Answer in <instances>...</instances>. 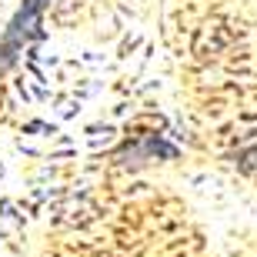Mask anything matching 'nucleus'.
<instances>
[{
	"label": "nucleus",
	"mask_w": 257,
	"mask_h": 257,
	"mask_svg": "<svg viewBox=\"0 0 257 257\" xmlns=\"http://www.w3.org/2000/svg\"><path fill=\"white\" fill-rule=\"evenodd\" d=\"M40 14H44V7H37V4H27V0L20 4V10L14 14V20L7 24L4 37H0V70H10L14 60L24 54L27 44H34V40L44 37V30H40Z\"/></svg>",
	"instance_id": "nucleus-1"
},
{
	"label": "nucleus",
	"mask_w": 257,
	"mask_h": 257,
	"mask_svg": "<svg viewBox=\"0 0 257 257\" xmlns=\"http://www.w3.org/2000/svg\"><path fill=\"white\" fill-rule=\"evenodd\" d=\"M174 157H177V147L167 144L161 134H147V137L127 144L124 151L117 154V161L124 167H141V164H151V161H174Z\"/></svg>",
	"instance_id": "nucleus-2"
},
{
	"label": "nucleus",
	"mask_w": 257,
	"mask_h": 257,
	"mask_svg": "<svg viewBox=\"0 0 257 257\" xmlns=\"http://www.w3.org/2000/svg\"><path fill=\"white\" fill-rule=\"evenodd\" d=\"M230 161H234V167H237L240 174H250V177H257V131H250L247 137H244V141L234 147Z\"/></svg>",
	"instance_id": "nucleus-3"
},
{
	"label": "nucleus",
	"mask_w": 257,
	"mask_h": 257,
	"mask_svg": "<svg viewBox=\"0 0 257 257\" xmlns=\"http://www.w3.org/2000/svg\"><path fill=\"white\" fill-rule=\"evenodd\" d=\"M27 4H37V7H47L50 0H27Z\"/></svg>",
	"instance_id": "nucleus-4"
}]
</instances>
